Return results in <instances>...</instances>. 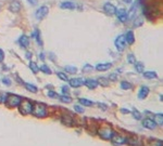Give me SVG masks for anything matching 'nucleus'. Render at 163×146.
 <instances>
[{
	"instance_id": "1",
	"label": "nucleus",
	"mask_w": 163,
	"mask_h": 146,
	"mask_svg": "<svg viewBox=\"0 0 163 146\" xmlns=\"http://www.w3.org/2000/svg\"><path fill=\"white\" fill-rule=\"evenodd\" d=\"M32 114L38 118H45L48 114L47 113V107L41 103H35V104H33Z\"/></svg>"
},
{
	"instance_id": "2",
	"label": "nucleus",
	"mask_w": 163,
	"mask_h": 146,
	"mask_svg": "<svg viewBox=\"0 0 163 146\" xmlns=\"http://www.w3.org/2000/svg\"><path fill=\"white\" fill-rule=\"evenodd\" d=\"M19 109H20V113H21L22 115H28V114H32L33 103H30L28 100L21 101V103L19 104Z\"/></svg>"
},
{
	"instance_id": "3",
	"label": "nucleus",
	"mask_w": 163,
	"mask_h": 146,
	"mask_svg": "<svg viewBox=\"0 0 163 146\" xmlns=\"http://www.w3.org/2000/svg\"><path fill=\"white\" fill-rule=\"evenodd\" d=\"M22 101V97L19 96V95H15V94H11L9 95L8 94V97H7V101H5V103H7V105H8V107H16V106H19V104L21 103Z\"/></svg>"
},
{
	"instance_id": "4",
	"label": "nucleus",
	"mask_w": 163,
	"mask_h": 146,
	"mask_svg": "<svg viewBox=\"0 0 163 146\" xmlns=\"http://www.w3.org/2000/svg\"><path fill=\"white\" fill-rule=\"evenodd\" d=\"M98 134L100 135L102 138H104V140H111V138L113 136V134H114V131L111 129V128L104 127V128H101V129H99V131H98Z\"/></svg>"
},
{
	"instance_id": "5",
	"label": "nucleus",
	"mask_w": 163,
	"mask_h": 146,
	"mask_svg": "<svg viewBox=\"0 0 163 146\" xmlns=\"http://www.w3.org/2000/svg\"><path fill=\"white\" fill-rule=\"evenodd\" d=\"M114 44H115V47H117V49L119 50V51H121V52L124 51L125 47H126V41H125L124 35H120L119 37L115 39Z\"/></svg>"
},
{
	"instance_id": "6",
	"label": "nucleus",
	"mask_w": 163,
	"mask_h": 146,
	"mask_svg": "<svg viewBox=\"0 0 163 146\" xmlns=\"http://www.w3.org/2000/svg\"><path fill=\"white\" fill-rule=\"evenodd\" d=\"M48 12H49L48 7H46V5H43V7H40V8L36 11V13H35L36 19H37V20L45 19V17L48 15Z\"/></svg>"
},
{
	"instance_id": "7",
	"label": "nucleus",
	"mask_w": 163,
	"mask_h": 146,
	"mask_svg": "<svg viewBox=\"0 0 163 146\" xmlns=\"http://www.w3.org/2000/svg\"><path fill=\"white\" fill-rule=\"evenodd\" d=\"M111 142L114 144V145H121V144H124L127 142V138L125 136H122V135H117L114 133L113 136L111 138Z\"/></svg>"
},
{
	"instance_id": "8",
	"label": "nucleus",
	"mask_w": 163,
	"mask_h": 146,
	"mask_svg": "<svg viewBox=\"0 0 163 146\" xmlns=\"http://www.w3.org/2000/svg\"><path fill=\"white\" fill-rule=\"evenodd\" d=\"M21 8H22V5L20 3V1H18V0L11 1L10 5H9V10H10L11 12H13V13H18V12H20Z\"/></svg>"
},
{
	"instance_id": "9",
	"label": "nucleus",
	"mask_w": 163,
	"mask_h": 146,
	"mask_svg": "<svg viewBox=\"0 0 163 146\" xmlns=\"http://www.w3.org/2000/svg\"><path fill=\"white\" fill-rule=\"evenodd\" d=\"M115 14H117V19L120 20L121 22H126L128 19V15H127V12H126V10H124V9H119V10L115 11Z\"/></svg>"
},
{
	"instance_id": "10",
	"label": "nucleus",
	"mask_w": 163,
	"mask_h": 146,
	"mask_svg": "<svg viewBox=\"0 0 163 146\" xmlns=\"http://www.w3.org/2000/svg\"><path fill=\"white\" fill-rule=\"evenodd\" d=\"M69 82H70V86L72 88H79V87L85 84V80L83 78H73L69 80Z\"/></svg>"
},
{
	"instance_id": "11",
	"label": "nucleus",
	"mask_w": 163,
	"mask_h": 146,
	"mask_svg": "<svg viewBox=\"0 0 163 146\" xmlns=\"http://www.w3.org/2000/svg\"><path fill=\"white\" fill-rule=\"evenodd\" d=\"M103 10H104V12H106L107 14H109V15H113V14H115L117 8H115L112 3L107 2V3H104V5H103Z\"/></svg>"
},
{
	"instance_id": "12",
	"label": "nucleus",
	"mask_w": 163,
	"mask_h": 146,
	"mask_svg": "<svg viewBox=\"0 0 163 146\" xmlns=\"http://www.w3.org/2000/svg\"><path fill=\"white\" fill-rule=\"evenodd\" d=\"M142 126H144L145 128H147V129L153 130L157 127V123L155 122V120H152V119L150 118H146L144 121H142Z\"/></svg>"
},
{
	"instance_id": "13",
	"label": "nucleus",
	"mask_w": 163,
	"mask_h": 146,
	"mask_svg": "<svg viewBox=\"0 0 163 146\" xmlns=\"http://www.w3.org/2000/svg\"><path fill=\"white\" fill-rule=\"evenodd\" d=\"M148 94H149V88L145 86L141 87L138 92V99L139 100H144V99H146V97L148 96Z\"/></svg>"
},
{
	"instance_id": "14",
	"label": "nucleus",
	"mask_w": 163,
	"mask_h": 146,
	"mask_svg": "<svg viewBox=\"0 0 163 146\" xmlns=\"http://www.w3.org/2000/svg\"><path fill=\"white\" fill-rule=\"evenodd\" d=\"M112 67V64L111 63H101V64H98L96 66V69L98 71H106V70L110 69Z\"/></svg>"
},
{
	"instance_id": "15",
	"label": "nucleus",
	"mask_w": 163,
	"mask_h": 146,
	"mask_svg": "<svg viewBox=\"0 0 163 146\" xmlns=\"http://www.w3.org/2000/svg\"><path fill=\"white\" fill-rule=\"evenodd\" d=\"M124 37H125V41H126L128 44H133V43L135 42V36H134V32H132V30H128Z\"/></svg>"
},
{
	"instance_id": "16",
	"label": "nucleus",
	"mask_w": 163,
	"mask_h": 146,
	"mask_svg": "<svg viewBox=\"0 0 163 146\" xmlns=\"http://www.w3.org/2000/svg\"><path fill=\"white\" fill-rule=\"evenodd\" d=\"M19 42H20V46H21L22 48H27V47L30 46V38L25 35H22L21 38H20Z\"/></svg>"
},
{
	"instance_id": "17",
	"label": "nucleus",
	"mask_w": 163,
	"mask_h": 146,
	"mask_svg": "<svg viewBox=\"0 0 163 146\" xmlns=\"http://www.w3.org/2000/svg\"><path fill=\"white\" fill-rule=\"evenodd\" d=\"M84 86H86L88 89H96L98 87V82L96 80H94V79H87V80H85V84Z\"/></svg>"
},
{
	"instance_id": "18",
	"label": "nucleus",
	"mask_w": 163,
	"mask_h": 146,
	"mask_svg": "<svg viewBox=\"0 0 163 146\" xmlns=\"http://www.w3.org/2000/svg\"><path fill=\"white\" fill-rule=\"evenodd\" d=\"M61 9H66V10H74L75 9V5L71 1H65V2L61 3Z\"/></svg>"
},
{
	"instance_id": "19",
	"label": "nucleus",
	"mask_w": 163,
	"mask_h": 146,
	"mask_svg": "<svg viewBox=\"0 0 163 146\" xmlns=\"http://www.w3.org/2000/svg\"><path fill=\"white\" fill-rule=\"evenodd\" d=\"M25 89L27 90V91H30V93H37L38 89H37V87L34 86V84H25Z\"/></svg>"
},
{
	"instance_id": "20",
	"label": "nucleus",
	"mask_w": 163,
	"mask_h": 146,
	"mask_svg": "<svg viewBox=\"0 0 163 146\" xmlns=\"http://www.w3.org/2000/svg\"><path fill=\"white\" fill-rule=\"evenodd\" d=\"M144 77L146 79H155L157 78V73L155 71H145Z\"/></svg>"
},
{
	"instance_id": "21",
	"label": "nucleus",
	"mask_w": 163,
	"mask_h": 146,
	"mask_svg": "<svg viewBox=\"0 0 163 146\" xmlns=\"http://www.w3.org/2000/svg\"><path fill=\"white\" fill-rule=\"evenodd\" d=\"M134 64H135V69H136V71H137V73H144L145 66H144V64H142V63H141V62H135Z\"/></svg>"
},
{
	"instance_id": "22",
	"label": "nucleus",
	"mask_w": 163,
	"mask_h": 146,
	"mask_svg": "<svg viewBox=\"0 0 163 146\" xmlns=\"http://www.w3.org/2000/svg\"><path fill=\"white\" fill-rule=\"evenodd\" d=\"M155 122L157 124H160V126H162V124H163V115H162V113H161V114H155Z\"/></svg>"
},
{
	"instance_id": "23",
	"label": "nucleus",
	"mask_w": 163,
	"mask_h": 146,
	"mask_svg": "<svg viewBox=\"0 0 163 146\" xmlns=\"http://www.w3.org/2000/svg\"><path fill=\"white\" fill-rule=\"evenodd\" d=\"M78 102L81 103L82 105H84V106H87V107H90V106L94 105V103L91 102V101L89 100H87V99H79Z\"/></svg>"
},
{
	"instance_id": "24",
	"label": "nucleus",
	"mask_w": 163,
	"mask_h": 146,
	"mask_svg": "<svg viewBox=\"0 0 163 146\" xmlns=\"http://www.w3.org/2000/svg\"><path fill=\"white\" fill-rule=\"evenodd\" d=\"M98 84H101L103 87H108L109 86V79L106 78V77H100V78L98 79Z\"/></svg>"
},
{
	"instance_id": "25",
	"label": "nucleus",
	"mask_w": 163,
	"mask_h": 146,
	"mask_svg": "<svg viewBox=\"0 0 163 146\" xmlns=\"http://www.w3.org/2000/svg\"><path fill=\"white\" fill-rule=\"evenodd\" d=\"M60 101L63 103H71L72 102V97H70L68 94H63V95H60L59 96Z\"/></svg>"
},
{
	"instance_id": "26",
	"label": "nucleus",
	"mask_w": 163,
	"mask_h": 146,
	"mask_svg": "<svg viewBox=\"0 0 163 146\" xmlns=\"http://www.w3.org/2000/svg\"><path fill=\"white\" fill-rule=\"evenodd\" d=\"M64 70L69 74H76L77 73V68L75 66H65Z\"/></svg>"
},
{
	"instance_id": "27",
	"label": "nucleus",
	"mask_w": 163,
	"mask_h": 146,
	"mask_svg": "<svg viewBox=\"0 0 163 146\" xmlns=\"http://www.w3.org/2000/svg\"><path fill=\"white\" fill-rule=\"evenodd\" d=\"M30 70H32L34 74H37L39 71V67H38V65L36 64L35 62H30Z\"/></svg>"
},
{
	"instance_id": "28",
	"label": "nucleus",
	"mask_w": 163,
	"mask_h": 146,
	"mask_svg": "<svg viewBox=\"0 0 163 146\" xmlns=\"http://www.w3.org/2000/svg\"><path fill=\"white\" fill-rule=\"evenodd\" d=\"M132 84L128 82V81H122L121 82V89H123V90H129V89H132Z\"/></svg>"
},
{
	"instance_id": "29",
	"label": "nucleus",
	"mask_w": 163,
	"mask_h": 146,
	"mask_svg": "<svg viewBox=\"0 0 163 146\" xmlns=\"http://www.w3.org/2000/svg\"><path fill=\"white\" fill-rule=\"evenodd\" d=\"M39 70H41L43 73H45V74H48V75H50L51 74V69L47 66V65H41L40 67H39Z\"/></svg>"
},
{
	"instance_id": "30",
	"label": "nucleus",
	"mask_w": 163,
	"mask_h": 146,
	"mask_svg": "<svg viewBox=\"0 0 163 146\" xmlns=\"http://www.w3.org/2000/svg\"><path fill=\"white\" fill-rule=\"evenodd\" d=\"M7 97H8V93H5V92H0V104H1V103H5Z\"/></svg>"
},
{
	"instance_id": "31",
	"label": "nucleus",
	"mask_w": 163,
	"mask_h": 146,
	"mask_svg": "<svg viewBox=\"0 0 163 146\" xmlns=\"http://www.w3.org/2000/svg\"><path fill=\"white\" fill-rule=\"evenodd\" d=\"M35 37H37V42L39 46H43V41H41V38H40V32L39 30L36 29L35 30Z\"/></svg>"
},
{
	"instance_id": "32",
	"label": "nucleus",
	"mask_w": 163,
	"mask_h": 146,
	"mask_svg": "<svg viewBox=\"0 0 163 146\" xmlns=\"http://www.w3.org/2000/svg\"><path fill=\"white\" fill-rule=\"evenodd\" d=\"M57 76L59 77L61 80H63V81H68L69 80V78H68V76L65 75L64 73H61V71H59V73H57Z\"/></svg>"
},
{
	"instance_id": "33",
	"label": "nucleus",
	"mask_w": 163,
	"mask_h": 146,
	"mask_svg": "<svg viewBox=\"0 0 163 146\" xmlns=\"http://www.w3.org/2000/svg\"><path fill=\"white\" fill-rule=\"evenodd\" d=\"M133 116H134V118H135L136 120H140V119H141V114L139 113L137 109H134V111H133Z\"/></svg>"
},
{
	"instance_id": "34",
	"label": "nucleus",
	"mask_w": 163,
	"mask_h": 146,
	"mask_svg": "<svg viewBox=\"0 0 163 146\" xmlns=\"http://www.w3.org/2000/svg\"><path fill=\"white\" fill-rule=\"evenodd\" d=\"M127 62L130 63V64H134V63L136 62V59H135V55L134 54H128L127 55Z\"/></svg>"
},
{
	"instance_id": "35",
	"label": "nucleus",
	"mask_w": 163,
	"mask_h": 146,
	"mask_svg": "<svg viewBox=\"0 0 163 146\" xmlns=\"http://www.w3.org/2000/svg\"><path fill=\"white\" fill-rule=\"evenodd\" d=\"M117 78H119V76H117V74H110L108 77L109 80H111V81H117Z\"/></svg>"
},
{
	"instance_id": "36",
	"label": "nucleus",
	"mask_w": 163,
	"mask_h": 146,
	"mask_svg": "<svg viewBox=\"0 0 163 146\" xmlns=\"http://www.w3.org/2000/svg\"><path fill=\"white\" fill-rule=\"evenodd\" d=\"M61 90H62L63 94H69V93H70V88H69L68 86H63L62 88H61Z\"/></svg>"
},
{
	"instance_id": "37",
	"label": "nucleus",
	"mask_w": 163,
	"mask_h": 146,
	"mask_svg": "<svg viewBox=\"0 0 163 146\" xmlns=\"http://www.w3.org/2000/svg\"><path fill=\"white\" fill-rule=\"evenodd\" d=\"M2 82H3V84H5V86H11V80L8 78V77H5V78L2 79Z\"/></svg>"
},
{
	"instance_id": "38",
	"label": "nucleus",
	"mask_w": 163,
	"mask_h": 146,
	"mask_svg": "<svg viewBox=\"0 0 163 146\" xmlns=\"http://www.w3.org/2000/svg\"><path fill=\"white\" fill-rule=\"evenodd\" d=\"M74 109H75L76 111H77V113H84V108L83 107H81V106L79 105H75L74 106Z\"/></svg>"
},
{
	"instance_id": "39",
	"label": "nucleus",
	"mask_w": 163,
	"mask_h": 146,
	"mask_svg": "<svg viewBox=\"0 0 163 146\" xmlns=\"http://www.w3.org/2000/svg\"><path fill=\"white\" fill-rule=\"evenodd\" d=\"M48 96H50V97H58V94L56 93V92H53V91H49L48 92Z\"/></svg>"
},
{
	"instance_id": "40",
	"label": "nucleus",
	"mask_w": 163,
	"mask_h": 146,
	"mask_svg": "<svg viewBox=\"0 0 163 146\" xmlns=\"http://www.w3.org/2000/svg\"><path fill=\"white\" fill-rule=\"evenodd\" d=\"M92 69V66L90 65H85V67L83 68V71H88V70H91Z\"/></svg>"
},
{
	"instance_id": "41",
	"label": "nucleus",
	"mask_w": 163,
	"mask_h": 146,
	"mask_svg": "<svg viewBox=\"0 0 163 146\" xmlns=\"http://www.w3.org/2000/svg\"><path fill=\"white\" fill-rule=\"evenodd\" d=\"M3 59H5V52L0 49V62H2Z\"/></svg>"
},
{
	"instance_id": "42",
	"label": "nucleus",
	"mask_w": 163,
	"mask_h": 146,
	"mask_svg": "<svg viewBox=\"0 0 163 146\" xmlns=\"http://www.w3.org/2000/svg\"><path fill=\"white\" fill-rule=\"evenodd\" d=\"M98 106H99V107L102 108V111H107V106L104 105V104H101V103H99V104H98Z\"/></svg>"
},
{
	"instance_id": "43",
	"label": "nucleus",
	"mask_w": 163,
	"mask_h": 146,
	"mask_svg": "<svg viewBox=\"0 0 163 146\" xmlns=\"http://www.w3.org/2000/svg\"><path fill=\"white\" fill-rule=\"evenodd\" d=\"M26 1H27V2H30V5H36V3H37L38 0H26Z\"/></svg>"
},
{
	"instance_id": "44",
	"label": "nucleus",
	"mask_w": 163,
	"mask_h": 146,
	"mask_svg": "<svg viewBox=\"0 0 163 146\" xmlns=\"http://www.w3.org/2000/svg\"><path fill=\"white\" fill-rule=\"evenodd\" d=\"M121 113H123V114H129L130 111H128V109H125V108H122V109H121Z\"/></svg>"
},
{
	"instance_id": "45",
	"label": "nucleus",
	"mask_w": 163,
	"mask_h": 146,
	"mask_svg": "<svg viewBox=\"0 0 163 146\" xmlns=\"http://www.w3.org/2000/svg\"><path fill=\"white\" fill-rule=\"evenodd\" d=\"M25 56H26V59H30V57H32V53H30V52H27Z\"/></svg>"
},
{
	"instance_id": "46",
	"label": "nucleus",
	"mask_w": 163,
	"mask_h": 146,
	"mask_svg": "<svg viewBox=\"0 0 163 146\" xmlns=\"http://www.w3.org/2000/svg\"><path fill=\"white\" fill-rule=\"evenodd\" d=\"M123 1H124L125 3H130L132 1H133V0H123Z\"/></svg>"
},
{
	"instance_id": "47",
	"label": "nucleus",
	"mask_w": 163,
	"mask_h": 146,
	"mask_svg": "<svg viewBox=\"0 0 163 146\" xmlns=\"http://www.w3.org/2000/svg\"><path fill=\"white\" fill-rule=\"evenodd\" d=\"M40 59H45V54L40 53Z\"/></svg>"
}]
</instances>
